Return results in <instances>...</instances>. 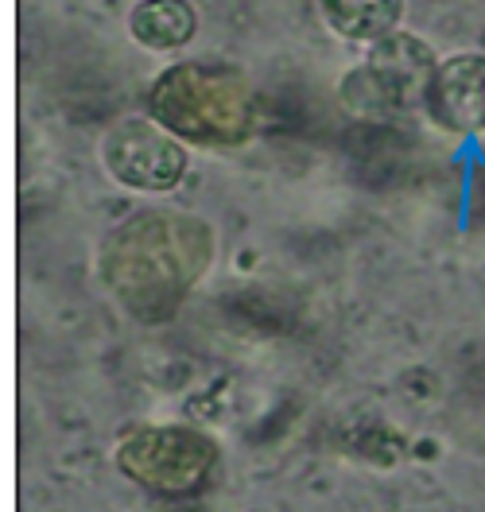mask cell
Segmentation results:
<instances>
[{"label": "cell", "instance_id": "277c9868", "mask_svg": "<svg viewBox=\"0 0 485 512\" xmlns=\"http://www.w3.org/2000/svg\"><path fill=\"white\" fill-rule=\"evenodd\" d=\"M439 66L435 47L412 32L381 39L365 51V59L350 66L338 82V97L346 113L365 121H396L412 109H423V90Z\"/></svg>", "mask_w": 485, "mask_h": 512}, {"label": "cell", "instance_id": "7a4b0ae2", "mask_svg": "<svg viewBox=\"0 0 485 512\" xmlns=\"http://www.w3.org/2000/svg\"><path fill=\"white\" fill-rule=\"evenodd\" d=\"M148 117L198 152H237L264 125V101L229 63H171L148 86Z\"/></svg>", "mask_w": 485, "mask_h": 512}, {"label": "cell", "instance_id": "ba28073f", "mask_svg": "<svg viewBox=\"0 0 485 512\" xmlns=\"http://www.w3.org/2000/svg\"><path fill=\"white\" fill-rule=\"evenodd\" d=\"M198 35V12L191 0H136L129 8V39L144 51L171 55Z\"/></svg>", "mask_w": 485, "mask_h": 512}, {"label": "cell", "instance_id": "8992f818", "mask_svg": "<svg viewBox=\"0 0 485 512\" xmlns=\"http://www.w3.org/2000/svg\"><path fill=\"white\" fill-rule=\"evenodd\" d=\"M423 117L447 136H485V51L439 59L423 90Z\"/></svg>", "mask_w": 485, "mask_h": 512}, {"label": "cell", "instance_id": "6da1fadb", "mask_svg": "<svg viewBox=\"0 0 485 512\" xmlns=\"http://www.w3.org/2000/svg\"><path fill=\"white\" fill-rule=\"evenodd\" d=\"M218 253L214 225L187 210H148L121 222L97 253L101 284L129 319L156 326L179 315Z\"/></svg>", "mask_w": 485, "mask_h": 512}, {"label": "cell", "instance_id": "52a82bcc", "mask_svg": "<svg viewBox=\"0 0 485 512\" xmlns=\"http://www.w3.org/2000/svg\"><path fill=\"white\" fill-rule=\"evenodd\" d=\"M326 32L354 47H377L400 32L408 0H315Z\"/></svg>", "mask_w": 485, "mask_h": 512}, {"label": "cell", "instance_id": "3957f363", "mask_svg": "<svg viewBox=\"0 0 485 512\" xmlns=\"http://www.w3.org/2000/svg\"><path fill=\"white\" fill-rule=\"evenodd\" d=\"M218 462V443L187 423H140L121 431L113 443V466L132 485L163 501L198 497L214 481Z\"/></svg>", "mask_w": 485, "mask_h": 512}, {"label": "cell", "instance_id": "5b68a950", "mask_svg": "<svg viewBox=\"0 0 485 512\" xmlns=\"http://www.w3.org/2000/svg\"><path fill=\"white\" fill-rule=\"evenodd\" d=\"M97 156L113 183L148 198L171 194L191 167V148L156 125L148 113L113 121L97 144Z\"/></svg>", "mask_w": 485, "mask_h": 512}]
</instances>
